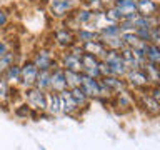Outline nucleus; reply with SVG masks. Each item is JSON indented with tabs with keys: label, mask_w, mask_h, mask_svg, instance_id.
<instances>
[{
	"label": "nucleus",
	"mask_w": 160,
	"mask_h": 150,
	"mask_svg": "<svg viewBox=\"0 0 160 150\" xmlns=\"http://www.w3.org/2000/svg\"><path fill=\"white\" fill-rule=\"evenodd\" d=\"M23 98H25V103L28 105L33 112H38V113H45V92L38 88H25L23 90Z\"/></svg>",
	"instance_id": "7"
},
{
	"label": "nucleus",
	"mask_w": 160,
	"mask_h": 150,
	"mask_svg": "<svg viewBox=\"0 0 160 150\" xmlns=\"http://www.w3.org/2000/svg\"><path fill=\"white\" fill-rule=\"evenodd\" d=\"M30 60L35 63V67L38 70H52L55 67H58V55L52 48H47V47L37 48Z\"/></svg>",
	"instance_id": "2"
},
{
	"label": "nucleus",
	"mask_w": 160,
	"mask_h": 150,
	"mask_svg": "<svg viewBox=\"0 0 160 150\" xmlns=\"http://www.w3.org/2000/svg\"><path fill=\"white\" fill-rule=\"evenodd\" d=\"M10 22V13L3 7H0V30H3Z\"/></svg>",
	"instance_id": "34"
},
{
	"label": "nucleus",
	"mask_w": 160,
	"mask_h": 150,
	"mask_svg": "<svg viewBox=\"0 0 160 150\" xmlns=\"http://www.w3.org/2000/svg\"><path fill=\"white\" fill-rule=\"evenodd\" d=\"M100 82H102L105 87L110 90V93H117L120 90L127 88V82L122 77H115V75H105V77H100Z\"/></svg>",
	"instance_id": "17"
},
{
	"label": "nucleus",
	"mask_w": 160,
	"mask_h": 150,
	"mask_svg": "<svg viewBox=\"0 0 160 150\" xmlns=\"http://www.w3.org/2000/svg\"><path fill=\"white\" fill-rule=\"evenodd\" d=\"M12 48V45H10L7 40H3V38H0V57H2V55H5L8 52V50Z\"/></svg>",
	"instance_id": "35"
},
{
	"label": "nucleus",
	"mask_w": 160,
	"mask_h": 150,
	"mask_svg": "<svg viewBox=\"0 0 160 150\" xmlns=\"http://www.w3.org/2000/svg\"><path fill=\"white\" fill-rule=\"evenodd\" d=\"M110 103L113 105V107H117L118 112H123V110H132L135 107V103H137V100H135V95L127 88L120 90V92L113 93V97L108 100Z\"/></svg>",
	"instance_id": "9"
},
{
	"label": "nucleus",
	"mask_w": 160,
	"mask_h": 150,
	"mask_svg": "<svg viewBox=\"0 0 160 150\" xmlns=\"http://www.w3.org/2000/svg\"><path fill=\"white\" fill-rule=\"evenodd\" d=\"M123 78H125V82H127V87H128V88H133L135 92H142V90H147L150 85H152L143 68L128 70V72L125 73Z\"/></svg>",
	"instance_id": "4"
},
{
	"label": "nucleus",
	"mask_w": 160,
	"mask_h": 150,
	"mask_svg": "<svg viewBox=\"0 0 160 150\" xmlns=\"http://www.w3.org/2000/svg\"><path fill=\"white\" fill-rule=\"evenodd\" d=\"M13 115H15V117H18V118H28L30 115H32V108H30L27 103H20V105L15 107Z\"/></svg>",
	"instance_id": "31"
},
{
	"label": "nucleus",
	"mask_w": 160,
	"mask_h": 150,
	"mask_svg": "<svg viewBox=\"0 0 160 150\" xmlns=\"http://www.w3.org/2000/svg\"><path fill=\"white\" fill-rule=\"evenodd\" d=\"M103 17L107 23H118L122 20V15L118 13V10L113 7V5H108V7L103 8Z\"/></svg>",
	"instance_id": "29"
},
{
	"label": "nucleus",
	"mask_w": 160,
	"mask_h": 150,
	"mask_svg": "<svg viewBox=\"0 0 160 150\" xmlns=\"http://www.w3.org/2000/svg\"><path fill=\"white\" fill-rule=\"evenodd\" d=\"M142 52H143L145 62L160 65V47H158V45H152V43L147 42V43L143 45Z\"/></svg>",
	"instance_id": "21"
},
{
	"label": "nucleus",
	"mask_w": 160,
	"mask_h": 150,
	"mask_svg": "<svg viewBox=\"0 0 160 150\" xmlns=\"http://www.w3.org/2000/svg\"><path fill=\"white\" fill-rule=\"evenodd\" d=\"M0 77H3L5 82L8 85H12V87H18L20 85V63L17 62V63L10 65Z\"/></svg>",
	"instance_id": "20"
},
{
	"label": "nucleus",
	"mask_w": 160,
	"mask_h": 150,
	"mask_svg": "<svg viewBox=\"0 0 160 150\" xmlns=\"http://www.w3.org/2000/svg\"><path fill=\"white\" fill-rule=\"evenodd\" d=\"M37 75H38V68L35 67V63L30 58L25 60L23 63H20V85L18 87L22 90L35 87Z\"/></svg>",
	"instance_id": "6"
},
{
	"label": "nucleus",
	"mask_w": 160,
	"mask_h": 150,
	"mask_svg": "<svg viewBox=\"0 0 160 150\" xmlns=\"http://www.w3.org/2000/svg\"><path fill=\"white\" fill-rule=\"evenodd\" d=\"M82 5H85L88 10H92V12H103L105 5L102 0H83Z\"/></svg>",
	"instance_id": "32"
},
{
	"label": "nucleus",
	"mask_w": 160,
	"mask_h": 150,
	"mask_svg": "<svg viewBox=\"0 0 160 150\" xmlns=\"http://www.w3.org/2000/svg\"><path fill=\"white\" fill-rule=\"evenodd\" d=\"M70 90V93H72V97H73V100L75 102H77V105L80 107V110L82 108H87L88 105H90V102H92V100H90L87 95L83 93V90L80 88V87H75V88H68Z\"/></svg>",
	"instance_id": "28"
},
{
	"label": "nucleus",
	"mask_w": 160,
	"mask_h": 150,
	"mask_svg": "<svg viewBox=\"0 0 160 150\" xmlns=\"http://www.w3.org/2000/svg\"><path fill=\"white\" fill-rule=\"evenodd\" d=\"M40 150H47V148H45V147H42V145H40Z\"/></svg>",
	"instance_id": "37"
},
{
	"label": "nucleus",
	"mask_w": 160,
	"mask_h": 150,
	"mask_svg": "<svg viewBox=\"0 0 160 150\" xmlns=\"http://www.w3.org/2000/svg\"><path fill=\"white\" fill-rule=\"evenodd\" d=\"M135 100H137L138 107H142L145 112H147V115H150V117H157V115L160 113V102H157L153 97H150L147 90L137 92Z\"/></svg>",
	"instance_id": "10"
},
{
	"label": "nucleus",
	"mask_w": 160,
	"mask_h": 150,
	"mask_svg": "<svg viewBox=\"0 0 160 150\" xmlns=\"http://www.w3.org/2000/svg\"><path fill=\"white\" fill-rule=\"evenodd\" d=\"M97 33H98V40L108 50H122L125 47L123 42H122V38H120L122 30L118 28L117 23H107V25H103L100 30H97Z\"/></svg>",
	"instance_id": "1"
},
{
	"label": "nucleus",
	"mask_w": 160,
	"mask_h": 150,
	"mask_svg": "<svg viewBox=\"0 0 160 150\" xmlns=\"http://www.w3.org/2000/svg\"><path fill=\"white\" fill-rule=\"evenodd\" d=\"M35 88L48 92L50 90V70H38L37 80H35Z\"/></svg>",
	"instance_id": "27"
},
{
	"label": "nucleus",
	"mask_w": 160,
	"mask_h": 150,
	"mask_svg": "<svg viewBox=\"0 0 160 150\" xmlns=\"http://www.w3.org/2000/svg\"><path fill=\"white\" fill-rule=\"evenodd\" d=\"M105 65L110 70V75H115V77H125V73L128 72L127 65H125L122 55H120V50H107L105 57L102 58Z\"/></svg>",
	"instance_id": "3"
},
{
	"label": "nucleus",
	"mask_w": 160,
	"mask_h": 150,
	"mask_svg": "<svg viewBox=\"0 0 160 150\" xmlns=\"http://www.w3.org/2000/svg\"><path fill=\"white\" fill-rule=\"evenodd\" d=\"M75 7H78V5L73 3L72 0H48V5H47L50 17H53L55 20H60V22L65 17H68Z\"/></svg>",
	"instance_id": "5"
},
{
	"label": "nucleus",
	"mask_w": 160,
	"mask_h": 150,
	"mask_svg": "<svg viewBox=\"0 0 160 150\" xmlns=\"http://www.w3.org/2000/svg\"><path fill=\"white\" fill-rule=\"evenodd\" d=\"M17 58H18V52H17V50H13V47L10 48L5 55H2V57H0V75H2L5 70L10 67V65L17 63L18 62Z\"/></svg>",
	"instance_id": "25"
},
{
	"label": "nucleus",
	"mask_w": 160,
	"mask_h": 150,
	"mask_svg": "<svg viewBox=\"0 0 160 150\" xmlns=\"http://www.w3.org/2000/svg\"><path fill=\"white\" fill-rule=\"evenodd\" d=\"M137 13L142 17H155L158 15V2L157 0H135Z\"/></svg>",
	"instance_id": "16"
},
{
	"label": "nucleus",
	"mask_w": 160,
	"mask_h": 150,
	"mask_svg": "<svg viewBox=\"0 0 160 150\" xmlns=\"http://www.w3.org/2000/svg\"><path fill=\"white\" fill-rule=\"evenodd\" d=\"M13 88L12 85H8L7 82L3 80V77H0V105L2 107H7V105L12 102V98H13Z\"/></svg>",
	"instance_id": "24"
},
{
	"label": "nucleus",
	"mask_w": 160,
	"mask_h": 150,
	"mask_svg": "<svg viewBox=\"0 0 160 150\" xmlns=\"http://www.w3.org/2000/svg\"><path fill=\"white\" fill-rule=\"evenodd\" d=\"M67 88V82H65V70L60 67H55L50 70V90L55 93L62 92Z\"/></svg>",
	"instance_id": "14"
},
{
	"label": "nucleus",
	"mask_w": 160,
	"mask_h": 150,
	"mask_svg": "<svg viewBox=\"0 0 160 150\" xmlns=\"http://www.w3.org/2000/svg\"><path fill=\"white\" fill-rule=\"evenodd\" d=\"M112 5L118 10V13L122 15V18L137 13V3H135V0H113Z\"/></svg>",
	"instance_id": "19"
},
{
	"label": "nucleus",
	"mask_w": 160,
	"mask_h": 150,
	"mask_svg": "<svg viewBox=\"0 0 160 150\" xmlns=\"http://www.w3.org/2000/svg\"><path fill=\"white\" fill-rule=\"evenodd\" d=\"M97 38H98L97 30H92V28H87V27H80L77 32H75V40H77V43H80V45L92 42V40H97Z\"/></svg>",
	"instance_id": "23"
},
{
	"label": "nucleus",
	"mask_w": 160,
	"mask_h": 150,
	"mask_svg": "<svg viewBox=\"0 0 160 150\" xmlns=\"http://www.w3.org/2000/svg\"><path fill=\"white\" fill-rule=\"evenodd\" d=\"M65 82H67V88L80 87V82H82V72H70V70H65Z\"/></svg>",
	"instance_id": "30"
},
{
	"label": "nucleus",
	"mask_w": 160,
	"mask_h": 150,
	"mask_svg": "<svg viewBox=\"0 0 160 150\" xmlns=\"http://www.w3.org/2000/svg\"><path fill=\"white\" fill-rule=\"evenodd\" d=\"M142 68L145 70V73H147L150 83H152V85H160V67H158V65L145 62Z\"/></svg>",
	"instance_id": "26"
},
{
	"label": "nucleus",
	"mask_w": 160,
	"mask_h": 150,
	"mask_svg": "<svg viewBox=\"0 0 160 150\" xmlns=\"http://www.w3.org/2000/svg\"><path fill=\"white\" fill-rule=\"evenodd\" d=\"M148 43L158 45V47H160V25H155V27L150 28V33H148Z\"/></svg>",
	"instance_id": "33"
},
{
	"label": "nucleus",
	"mask_w": 160,
	"mask_h": 150,
	"mask_svg": "<svg viewBox=\"0 0 160 150\" xmlns=\"http://www.w3.org/2000/svg\"><path fill=\"white\" fill-rule=\"evenodd\" d=\"M60 113V98L58 93L52 92H45V115L47 117H55V115Z\"/></svg>",
	"instance_id": "15"
},
{
	"label": "nucleus",
	"mask_w": 160,
	"mask_h": 150,
	"mask_svg": "<svg viewBox=\"0 0 160 150\" xmlns=\"http://www.w3.org/2000/svg\"><path fill=\"white\" fill-rule=\"evenodd\" d=\"M82 48H83V53H90V55H93V57H97L98 60H102L105 57V53H107V50H108L98 38L97 40H92V42L83 43Z\"/></svg>",
	"instance_id": "18"
},
{
	"label": "nucleus",
	"mask_w": 160,
	"mask_h": 150,
	"mask_svg": "<svg viewBox=\"0 0 160 150\" xmlns=\"http://www.w3.org/2000/svg\"><path fill=\"white\" fill-rule=\"evenodd\" d=\"M58 98H60V113L67 115V117H75V115H78L80 107L73 100V97H72V93H70L68 88L58 92Z\"/></svg>",
	"instance_id": "11"
},
{
	"label": "nucleus",
	"mask_w": 160,
	"mask_h": 150,
	"mask_svg": "<svg viewBox=\"0 0 160 150\" xmlns=\"http://www.w3.org/2000/svg\"><path fill=\"white\" fill-rule=\"evenodd\" d=\"M80 88L87 95L90 100H98L100 98V80L93 77H87L82 73V82H80Z\"/></svg>",
	"instance_id": "13"
},
{
	"label": "nucleus",
	"mask_w": 160,
	"mask_h": 150,
	"mask_svg": "<svg viewBox=\"0 0 160 150\" xmlns=\"http://www.w3.org/2000/svg\"><path fill=\"white\" fill-rule=\"evenodd\" d=\"M72 2H73V3H77V5H82L83 0H72Z\"/></svg>",
	"instance_id": "36"
},
{
	"label": "nucleus",
	"mask_w": 160,
	"mask_h": 150,
	"mask_svg": "<svg viewBox=\"0 0 160 150\" xmlns=\"http://www.w3.org/2000/svg\"><path fill=\"white\" fill-rule=\"evenodd\" d=\"M82 73L87 75V77H93V78H100L102 75H100V60L97 57H93V55L90 53H82Z\"/></svg>",
	"instance_id": "12"
},
{
	"label": "nucleus",
	"mask_w": 160,
	"mask_h": 150,
	"mask_svg": "<svg viewBox=\"0 0 160 150\" xmlns=\"http://www.w3.org/2000/svg\"><path fill=\"white\" fill-rule=\"evenodd\" d=\"M120 38H122V42H123L125 47H128V48H138V50H142L143 45L147 43V42H143V40H140L138 35L135 33V32H122Z\"/></svg>",
	"instance_id": "22"
},
{
	"label": "nucleus",
	"mask_w": 160,
	"mask_h": 150,
	"mask_svg": "<svg viewBox=\"0 0 160 150\" xmlns=\"http://www.w3.org/2000/svg\"><path fill=\"white\" fill-rule=\"evenodd\" d=\"M53 42L60 50H67V48L72 47V45L77 43V40H75V32H72L70 28H67L65 25L60 23L58 27L53 30Z\"/></svg>",
	"instance_id": "8"
}]
</instances>
